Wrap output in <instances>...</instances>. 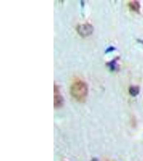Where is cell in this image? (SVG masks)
I'll list each match as a JSON object with an SVG mask.
<instances>
[{
    "instance_id": "cell-3",
    "label": "cell",
    "mask_w": 143,
    "mask_h": 161,
    "mask_svg": "<svg viewBox=\"0 0 143 161\" xmlns=\"http://www.w3.org/2000/svg\"><path fill=\"white\" fill-rule=\"evenodd\" d=\"M77 31L82 37H87L92 34L93 31V28L92 25L90 24H81L77 27Z\"/></svg>"
},
{
    "instance_id": "cell-4",
    "label": "cell",
    "mask_w": 143,
    "mask_h": 161,
    "mask_svg": "<svg viewBox=\"0 0 143 161\" xmlns=\"http://www.w3.org/2000/svg\"><path fill=\"white\" fill-rule=\"evenodd\" d=\"M129 7L132 11L140 13V4L139 1H136V0L131 1L129 3Z\"/></svg>"
},
{
    "instance_id": "cell-2",
    "label": "cell",
    "mask_w": 143,
    "mask_h": 161,
    "mask_svg": "<svg viewBox=\"0 0 143 161\" xmlns=\"http://www.w3.org/2000/svg\"><path fill=\"white\" fill-rule=\"evenodd\" d=\"M54 105L55 108H60L62 107L64 103V99L61 93L60 90L57 85L54 84Z\"/></svg>"
},
{
    "instance_id": "cell-1",
    "label": "cell",
    "mask_w": 143,
    "mask_h": 161,
    "mask_svg": "<svg viewBox=\"0 0 143 161\" xmlns=\"http://www.w3.org/2000/svg\"><path fill=\"white\" fill-rule=\"evenodd\" d=\"M88 92L87 84L81 79H76L70 85V95L78 102L83 103L86 101Z\"/></svg>"
},
{
    "instance_id": "cell-5",
    "label": "cell",
    "mask_w": 143,
    "mask_h": 161,
    "mask_svg": "<svg viewBox=\"0 0 143 161\" xmlns=\"http://www.w3.org/2000/svg\"><path fill=\"white\" fill-rule=\"evenodd\" d=\"M140 92V89L139 86H132L129 89V93L132 97H136L138 95Z\"/></svg>"
},
{
    "instance_id": "cell-6",
    "label": "cell",
    "mask_w": 143,
    "mask_h": 161,
    "mask_svg": "<svg viewBox=\"0 0 143 161\" xmlns=\"http://www.w3.org/2000/svg\"><path fill=\"white\" fill-rule=\"evenodd\" d=\"M118 59H115L113 60L112 61V62H109L108 64L109 67L110 68V69L112 70H114L116 69V68L118 67Z\"/></svg>"
}]
</instances>
